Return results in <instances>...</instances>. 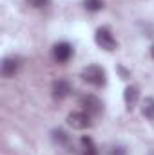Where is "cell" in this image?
<instances>
[{"mask_svg":"<svg viewBox=\"0 0 154 155\" xmlns=\"http://www.w3.org/2000/svg\"><path fill=\"white\" fill-rule=\"evenodd\" d=\"M31 2H33V4H35L37 7H40V5H44V4H45L47 0H31Z\"/></svg>","mask_w":154,"mask_h":155,"instance_id":"5bb4252c","label":"cell"},{"mask_svg":"<svg viewBox=\"0 0 154 155\" xmlns=\"http://www.w3.org/2000/svg\"><path fill=\"white\" fill-rule=\"evenodd\" d=\"M138 99H140V90L136 85H129L123 92V101H125V108L127 110H132L136 105H138Z\"/></svg>","mask_w":154,"mask_h":155,"instance_id":"52a82bcc","label":"cell"},{"mask_svg":"<svg viewBox=\"0 0 154 155\" xmlns=\"http://www.w3.org/2000/svg\"><path fill=\"white\" fill-rule=\"evenodd\" d=\"M103 2L102 0H83V7L87 9V11H91V13H98V11H102L103 9Z\"/></svg>","mask_w":154,"mask_h":155,"instance_id":"8fae6325","label":"cell"},{"mask_svg":"<svg viewBox=\"0 0 154 155\" xmlns=\"http://www.w3.org/2000/svg\"><path fill=\"white\" fill-rule=\"evenodd\" d=\"M67 124L75 130H87L93 126V121L87 112H71L67 116Z\"/></svg>","mask_w":154,"mask_h":155,"instance_id":"277c9868","label":"cell"},{"mask_svg":"<svg viewBox=\"0 0 154 155\" xmlns=\"http://www.w3.org/2000/svg\"><path fill=\"white\" fill-rule=\"evenodd\" d=\"M73 52H75V49H73V45L67 43V41L54 43V47H53V56H54V60H56L58 63H65V61H69L71 56H73Z\"/></svg>","mask_w":154,"mask_h":155,"instance_id":"5b68a950","label":"cell"},{"mask_svg":"<svg viewBox=\"0 0 154 155\" xmlns=\"http://www.w3.org/2000/svg\"><path fill=\"white\" fill-rule=\"evenodd\" d=\"M80 105H82L83 112H87L89 116H98L103 112V103L93 94H83L80 97Z\"/></svg>","mask_w":154,"mask_h":155,"instance_id":"3957f363","label":"cell"},{"mask_svg":"<svg viewBox=\"0 0 154 155\" xmlns=\"http://www.w3.org/2000/svg\"><path fill=\"white\" fill-rule=\"evenodd\" d=\"M82 79H83L85 83L96 87V88H102V87H105V83H107V72H105L103 67L93 63V65H87V67L82 71Z\"/></svg>","mask_w":154,"mask_h":155,"instance_id":"6da1fadb","label":"cell"},{"mask_svg":"<svg viewBox=\"0 0 154 155\" xmlns=\"http://www.w3.org/2000/svg\"><path fill=\"white\" fill-rule=\"evenodd\" d=\"M151 56H152V58H154V45H152V47H151Z\"/></svg>","mask_w":154,"mask_h":155,"instance_id":"9a60e30c","label":"cell"},{"mask_svg":"<svg viewBox=\"0 0 154 155\" xmlns=\"http://www.w3.org/2000/svg\"><path fill=\"white\" fill-rule=\"evenodd\" d=\"M94 41H96V45H98L100 49H103V51H107V52L116 51V47H118V41H116V38L113 36V33L109 31V27H100V29H96V33H94Z\"/></svg>","mask_w":154,"mask_h":155,"instance_id":"7a4b0ae2","label":"cell"},{"mask_svg":"<svg viewBox=\"0 0 154 155\" xmlns=\"http://www.w3.org/2000/svg\"><path fill=\"white\" fill-rule=\"evenodd\" d=\"M80 143H82V150H83V155H98V150H96V144H94V141H93L91 137L83 135Z\"/></svg>","mask_w":154,"mask_h":155,"instance_id":"30bf717a","label":"cell"},{"mask_svg":"<svg viewBox=\"0 0 154 155\" xmlns=\"http://www.w3.org/2000/svg\"><path fill=\"white\" fill-rule=\"evenodd\" d=\"M118 71H120V74H121V78H123V79H127V78H129V72H127L123 67H118Z\"/></svg>","mask_w":154,"mask_h":155,"instance_id":"4fadbf2b","label":"cell"},{"mask_svg":"<svg viewBox=\"0 0 154 155\" xmlns=\"http://www.w3.org/2000/svg\"><path fill=\"white\" fill-rule=\"evenodd\" d=\"M18 60L16 58H13V56H9V58H4V61H2V76L4 78H13L16 74V71H18Z\"/></svg>","mask_w":154,"mask_h":155,"instance_id":"ba28073f","label":"cell"},{"mask_svg":"<svg viewBox=\"0 0 154 155\" xmlns=\"http://www.w3.org/2000/svg\"><path fill=\"white\" fill-rule=\"evenodd\" d=\"M51 92H53V97H54L56 101H62V99H65V97L73 92V87H71V83H69L67 79H56V81L53 83Z\"/></svg>","mask_w":154,"mask_h":155,"instance_id":"8992f818","label":"cell"},{"mask_svg":"<svg viewBox=\"0 0 154 155\" xmlns=\"http://www.w3.org/2000/svg\"><path fill=\"white\" fill-rule=\"evenodd\" d=\"M51 135H53V141H54V143H58V144H67V143H69V135H67L64 130H60V128L53 130V132H51Z\"/></svg>","mask_w":154,"mask_h":155,"instance_id":"7c38bea8","label":"cell"},{"mask_svg":"<svg viewBox=\"0 0 154 155\" xmlns=\"http://www.w3.org/2000/svg\"><path fill=\"white\" fill-rule=\"evenodd\" d=\"M142 114L149 121H154V97H145L142 101Z\"/></svg>","mask_w":154,"mask_h":155,"instance_id":"9c48e42d","label":"cell"}]
</instances>
